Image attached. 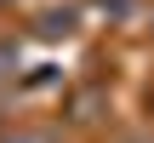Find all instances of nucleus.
Instances as JSON below:
<instances>
[]
</instances>
